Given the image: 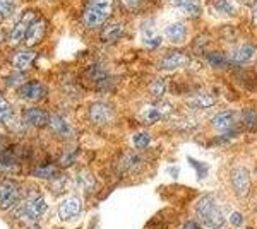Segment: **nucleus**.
Segmentation results:
<instances>
[{
	"mask_svg": "<svg viewBox=\"0 0 257 229\" xmlns=\"http://www.w3.org/2000/svg\"><path fill=\"white\" fill-rule=\"evenodd\" d=\"M118 4L127 12H139L146 7L148 0H118Z\"/></svg>",
	"mask_w": 257,
	"mask_h": 229,
	"instance_id": "obj_29",
	"label": "nucleus"
},
{
	"mask_svg": "<svg viewBox=\"0 0 257 229\" xmlns=\"http://www.w3.org/2000/svg\"><path fill=\"white\" fill-rule=\"evenodd\" d=\"M149 93L153 96H156V98H161L165 93H167V82L163 81V79H156V81L151 82V86H149Z\"/></svg>",
	"mask_w": 257,
	"mask_h": 229,
	"instance_id": "obj_32",
	"label": "nucleus"
},
{
	"mask_svg": "<svg viewBox=\"0 0 257 229\" xmlns=\"http://www.w3.org/2000/svg\"><path fill=\"white\" fill-rule=\"evenodd\" d=\"M163 35L170 43L173 45H182L189 35V28L184 21H175V23H170L168 26H165Z\"/></svg>",
	"mask_w": 257,
	"mask_h": 229,
	"instance_id": "obj_16",
	"label": "nucleus"
},
{
	"mask_svg": "<svg viewBox=\"0 0 257 229\" xmlns=\"http://www.w3.org/2000/svg\"><path fill=\"white\" fill-rule=\"evenodd\" d=\"M84 77L91 86L99 93H108L115 87V77L108 72V69L99 62H94L86 67Z\"/></svg>",
	"mask_w": 257,
	"mask_h": 229,
	"instance_id": "obj_5",
	"label": "nucleus"
},
{
	"mask_svg": "<svg viewBox=\"0 0 257 229\" xmlns=\"http://www.w3.org/2000/svg\"><path fill=\"white\" fill-rule=\"evenodd\" d=\"M213 229H225V227H223V226H219V227H213Z\"/></svg>",
	"mask_w": 257,
	"mask_h": 229,
	"instance_id": "obj_43",
	"label": "nucleus"
},
{
	"mask_svg": "<svg viewBox=\"0 0 257 229\" xmlns=\"http://www.w3.org/2000/svg\"><path fill=\"white\" fill-rule=\"evenodd\" d=\"M252 19H254V23L257 24V2L252 6Z\"/></svg>",
	"mask_w": 257,
	"mask_h": 229,
	"instance_id": "obj_39",
	"label": "nucleus"
},
{
	"mask_svg": "<svg viewBox=\"0 0 257 229\" xmlns=\"http://www.w3.org/2000/svg\"><path fill=\"white\" fill-rule=\"evenodd\" d=\"M47 35H48V19L38 16V18L33 21V24L30 26V29H28L26 36H24L23 45L28 50H33L35 47H38V45L45 38H47Z\"/></svg>",
	"mask_w": 257,
	"mask_h": 229,
	"instance_id": "obj_9",
	"label": "nucleus"
},
{
	"mask_svg": "<svg viewBox=\"0 0 257 229\" xmlns=\"http://www.w3.org/2000/svg\"><path fill=\"white\" fill-rule=\"evenodd\" d=\"M156 2H172V0H156Z\"/></svg>",
	"mask_w": 257,
	"mask_h": 229,
	"instance_id": "obj_41",
	"label": "nucleus"
},
{
	"mask_svg": "<svg viewBox=\"0 0 257 229\" xmlns=\"http://www.w3.org/2000/svg\"><path fill=\"white\" fill-rule=\"evenodd\" d=\"M182 229H201V227H199L197 222H194V220H189V222L184 224V227H182Z\"/></svg>",
	"mask_w": 257,
	"mask_h": 229,
	"instance_id": "obj_37",
	"label": "nucleus"
},
{
	"mask_svg": "<svg viewBox=\"0 0 257 229\" xmlns=\"http://www.w3.org/2000/svg\"><path fill=\"white\" fill-rule=\"evenodd\" d=\"M21 197V188L18 181L6 178V180L0 181V209L9 210L16 203L19 202Z\"/></svg>",
	"mask_w": 257,
	"mask_h": 229,
	"instance_id": "obj_10",
	"label": "nucleus"
},
{
	"mask_svg": "<svg viewBox=\"0 0 257 229\" xmlns=\"http://www.w3.org/2000/svg\"><path fill=\"white\" fill-rule=\"evenodd\" d=\"M48 130L52 132L53 137L64 140V142H72L76 139V128L72 127V123L67 120V116L62 113H50V122H48Z\"/></svg>",
	"mask_w": 257,
	"mask_h": 229,
	"instance_id": "obj_8",
	"label": "nucleus"
},
{
	"mask_svg": "<svg viewBox=\"0 0 257 229\" xmlns=\"http://www.w3.org/2000/svg\"><path fill=\"white\" fill-rule=\"evenodd\" d=\"M196 214H197L199 222L206 229L223 226V212L211 195H206V197H202L201 200L197 202Z\"/></svg>",
	"mask_w": 257,
	"mask_h": 229,
	"instance_id": "obj_3",
	"label": "nucleus"
},
{
	"mask_svg": "<svg viewBox=\"0 0 257 229\" xmlns=\"http://www.w3.org/2000/svg\"><path fill=\"white\" fill-rule=\"evenodd\" d=\"M242 120H243V123H245L247 128H250V130H257V110H254V108L243 110Z\"/></svg>",
	"mask_w": 257,
	"mask_h": 229,
	"instance_id": "obj_31",
	"label": "nucleus"
},
{
	"mask_svg": "<svg viewBox=\"0 0 257 229\" xmlns=\"http://www.w3.org/2000/svg\"><path fill=\"white\" fill-rule=\"evenodd\" d=\"M38 18V12L35 9H26L21 16H18V19L14 21V24L11 26V29L7 31V38L6 43L9 47H18V45H23L24 36H26L28 29L33 24V21Z\"/></svg>",
	"mask_w": 257,
	"mask_h": 229,
	"instance_id": "obj_6",
	"label": "nucleus"
},
{
	"mask_svg": "<svg viewBox=\"0 0 257 229\" xmlns=\"http://www.w3.org/2000/svg\"><path fill=\"white\" fill-rule=\"evenodd\" d=\"M81 214V200L77 197H69L65 200L60 202V205L57 207V215L60 220L67 222V220L77 217Z\"/></svg>",
	"mask_w": 257,
	"mask_h": 229,
	"instance_id": "obj_17",
	"label": "nucleus"
},
{
	"mask_svg": "<svg viewBox=\"0 0 257 229\" xmlns=\"http://www.w3.org/2000/svg\"><path fill=\"white\" fill-rule=\"evenodd\" d=\"M125 36V24L118 21H108L101 29H99V40L105 45H115Z\"/></svg>",
	"mask_w": 257,
	"mask_h": 229,
	"instance_id": "obj_13",
	"label": "nucleus"
},
{
	"mask_svg": "<svg viewBox=\"0 0 257 229\" xmlns=\"http://www.w3.org/2000/svg\"><path fill=\"white\" fill-rule=\"evenodd\" d=\"M141 38L148 50H158L163 45V36L158 33L155 19H146L141 24Z\"/></svg>",
	"mask_w": 257,
	"mask_h": 229,
	"instance_id": "obj_12",
	"label": "nucleus"
},
{
	"mask_svg": "<svg viewBox=\"0 0 257 229\" xmlns=\"http://www.w3.org/2000/svg\"><path fill=\"white\" fill-rule=\"evenodd\" d=\"M41 2H55V0H41Z\"/></svg>",
	"mask_w": 257,
	"mask_h": 229,
	"instance_id": "obj_42",
	"label": "nucleus"
},
{
	"mask_svg": "<svg viewBox=\"0 0 257 229\" xmlns=\"http://www.w3.org/2000/svg\"><path fill=\"white\" fill-rule=\"evenodd\" d=\"M255 212H257V207H255Z\"/></svg>",
	"mask_w": 257,
	"mask_h": 229,
	"instance_id": "obj_44",
	"label": "nucleus"
},
{
	"mask_svg": "<svg viewBox=\"0 0 257 229\" xmlns=\"http://www.w3.org/2000/svg\"><path fill=\"white\" fill-rule=\"evenodd\" d=\"M7 149H9V139L4 134H0V152L7 151Z\"/></svg>",
	"mask_w": 257,
	"mask_h": 229,
	"instance_id": "obj_36",
	"label": "nucleus"
},
{
	"mask_svg": "<svg viewBox=\"0 0 257 229\" xmlns=\"http://www.w3.org/2000/svg\"><path fill=\"white\" fill-rule=\"evenodd\" d=\"M16 122H18V118H16L14 106H12L11 103L7 101L2 94H0V125H4V127H7L12 130Z\"/></svg>",
	"mask_w": 257,
	"mask_h": 229,
	"instance_id": "obj_21",
	"label": "nucleus"
},
{
	"mask_svg": "<svg viewBox=\"0 0 257 229\" xmlns=\"http://www.w3.org/2000/svg\"><path fill=\"white\" fill-rule=\"evenodd\" d=\"M36 58V52L35 50H14V52L9 55V65L14 70H19V72H26L28 69H31V65L35 64Z\"/></svg>",
	"mask_w": 257,
	"mask_h": 229,
	"instance_id": "obj_14",
	"label": "nucleus"
},
{
	"mask_svg": "<svg viewBox=\"0 0 257 229\" xmlns=\"http://www.w3.org/2000/svg\"><path fill=\"white\" fill-rule=\"evenodd\" d=\"M16 96H18L19 101L36 105V103H41L47 99L48 87L45 82L38 81V79H30V81L23 82V84L16 89Z\"/></svg>",
	"mask_w": 257,
	"mask_h": 229,
	"instance_id": "obj_7",
	"label": "nucleus"
},
{
	"mask_svg": "<svg viewBox=\"0 0 257 229\" xmlns=\"http://www.w3.org/2000/svg\"><path fill=\"white\" fill-rule=\"evenodd\" d=\"M230 220H231V224H233V226H237V227L243 224V217L238 214V212H233V214H231V217H230Z\"/></svg>",
	"mask_w": 257,
	"mask_h": 229,
	"instance_id": "obj_35",
	"label": "nucleus"
},
{
	"mask_svg": "<svg viewBox=\"0 0 257 229\" xmlns=\"http://www.w3.org/2000/svg\"><path fill=\"white\" fill-rule=\"evenodd\" d=\"M6 38H7V31L2 26H0V45L6 43Z\"/></svg>",
	"mask_w": 257,
	"mask_h": 229,
	"instance_id": "obj_38",
	"label": "nucleus"
},
{
	"mask_svg": "<svg viewBox=\"0 0 257 229\" xmlns=\"http://www.w3.org/2000/svg\"><path fill=\"white\" fill-rule=\"evenodd\" d=\"M214 9L219 16H225V18H231V16H235V6L230 2V0H218L216 4H214Z\"/></svg>",
	"mask_w": 257,
	"mask_h": 229,
	"instance_id": "obj_28",
	"label": "nucleus"
},
{
	"mask_svg": "<svg viewBox=\"0 0 257 229\" xmlns=\"http://www.w3.org/2000/svg\"><path fill=\"white\" fill-rule=\"evenodd\" d=\"M132 142H134V147L138 149V151H144V149H148L149 144H151V135H149L148 132H138V134L132 137Z\"/></svg>",
	"mask_w": 257,
	"mask_h": 229,
	"instance_id": "obj_30",
	"label": "nucleus"
},
{
	"mask_svg": "<svg viewBox=\"0 0 257 229\" xmlns=\"http://www.w3.org/2000/svg\"><path fill=\"white\" fill-rule=\"evenodd\" d=\"M165 113H167V111H165L161 106H149L143 113V120L146 125H153V123L160 122V120L165 116Z\"/></svg>",
	"mask_w": 257,
	"mask_h": 229,
	"instance_id": "obj_27",
	"label": "nucleus"
},
{
	"mask_svg": "<svg viewBox=\"0 0 257 229\" xmlns=\"http://www.w3.org/2000/svg\"><path fill=\"white\" fill-rule=\"evenodd\" d=\"M143 166H144V159L138 152H127V154H123L122 159H120V169H122L123 173H136V171H139Z\"/></svg>",
	"mask_w": 257,
	"mask_h": 229,
	"instance_id": "obj_22",
	"label": "nucleus"
},
{
	"mask_svg": "<svg viewBox=\"0 0 257 229\" xmlns=\"http://www.w3.org/2000/svg\"><path fill=\"white\" fill-rule=\"evenodd\" d=\"M18 12V0H0V21H11Z\"/></svg>",
	"mask_w": 257,
	"mask_h": 229,
	"instance_id": "obj_26",
	"label": "nucleus"
},
{
	"mask_svg": "<svg viewBox=\"0 0 257 229\" xmlns=\"http://www.w3.org/2000/svg\"><path fill=\"white\" fill-rule=\"evenodd\" d=\"M206 60H208V64H211L213 67H223V65H225V57L218 52L208 53V55H206Z\"/></svg>",
	"mask_w": 257,
	"mask_h": 229,
	"instance_id": "obj_34",
	"label": "nucleus"
},
{
	"mask_svg": "<svg viewBox=\"0 0 257 229\" xmlns=\"http://www.w3.org/2000/svg\"><path fill=\"white\" fill-rule=\"evenodd\" d=\"M48 205L45 202L43 195H36L35 198H28V200H23L16 207L14 214L23 220V222L28 224H36L38 220L43 217L45 212H47Z\"/></svg>",
	"mask_w": 257,
	"mask_h": 229,
	"instance_id": "obj_4",
	"label": "nucleus"
},
{
	"mask_svg": "<svg viewBox=\"0 0 257 229\" xmlns=\"http://www.w3.org/2000/svg\"><path fill=\"white\" fill-rule=\"evenodd\" d=\"M117 0H86L81 11V26L88 31L101 29L111 19Z\"/></svg>",
	"mask_w": 257,
	"mask_h": 229,
	"instance_id": "obj_1",
	"label": "nucleus"
},
{
	"mask_svg": "<svg viewBox=\"0 0 257 229\" xmlns=\"http://www.w3.org/2000/svg\"><path fill=\"white\" fill-rule=\"evenodd\" d=\"M28 229H43V227H41V226H38V224H31V226L28 227Z\"/></svg>",
	"mask_w": 257,
	"mask_h": 229,
	"instance_id": "obj_40",
	"label": "nucleus"
},
{
	"mask_svg": "<svg viewBox=\"0 0 257 229\" xmlns=\"http://www.w3.org/2000/svg\"><path fill=\"white\" fill-rule=\"evenodd\" d=\"M216 103V98L209 93H196L189 98V105L194 108H211Z\"/></svg>",
	"mask_w": 257,
	"mask_h": 229,
	"instance_id": "obj_25",
	"label": "nucleus"
},
{
	"mask_svg": "<svg viewBox=\"0 0 257 229\" xmlns=\"http://www.w3.org/2000/svg\"><path fill=\"white\" fill-rule=\"evenodd\" d=\"M77 156V151L76 147H72V145H67V149H65L64 152H62V157H60V164L62 166H70L74 162Z\"/></svg>",
	"mask_w": 257,
	"mask_h": 229,
	"instance_id": "obj_33",
	"label": "nucleus"
},
{
	"mask_svg": "<svg viewBox=\"0 0 257 229\" xmlns=\"http://www.w3.org/2000/svg\"><path fill=\"white\" fill-rule=\"evenodd\" d=\"M21 122L26 125L28 128H45V127H48L50 113L45 110V108L28 106V108H24V110H23Z\"/></svg>",
	"mask_w": 257,
	"mask_h": 229,
	"instance_id": "obj_11",
	"label": "nucleus"
},
{
	"mask_svg": "<svg viewBox=\"0 0 257 229\" xmlns=\"http://www.w3.org/2000/svg\"><path fill=\"white\" fill-rule=\"evenodd\" d=\"M86 118L94 128L111 127L117 118V110L106 99H94L86 108Z\"/></svg>",
	"mask_w": 257,
	"mask_h": 229,
	"instance_id": "obj_2",
	"label": "nucleus"
},
{
	"mask_svg": "<svg viewBox=\"0 0 257 229\" xmlns=\"http://www.w3.org/2000/svg\"><path fill=\"white\" fill-rule=\"evenodd\" d=\"M31 174L38 180H52L59 176V166L55 162H43L31 169Z\"/></svg>",
	"mask_w": 257,
	"mask_h": 229,
	"instance_id": "obj_23",
	"label": "nucleus"
},
{
	"mask_svg": "<svg viewBox=\"0 0 257 229\" xmlns=\"http://www.w3.org/2000/svg\"><path fill=\"white\" fill-rule=\"evenodd\" d=\"M187 62H189V58L185 53L178 52V50H172V52L165 53V55L160 58L158 69L163 70V72H173V70L184 67Z\"/></svg>",
	"mask_w": 257,
	"mask_h": 229,
	"instance_id": "obj_15",
	"label": "nucleus"
},
{
	"mask_svg": "<svg viewBox=\"0 0 257 229\" xmlns=\"http://www.w3.org/2000/svg\"><path fill=\"white\" fill-rule=\"evenodd\" d=\"M231 186L237 191V195L240 198H243L248 191V186H250V174L245 168H237L231 173Z\"/></svg>",
	"mask_w": 257,
	"mask_h": 229,
	"instance_id": "obj_19",
	"label": "nucleus"
},
{
	"mask_svg": "<svg viewBox=\"0 0 257 229\" xmlns=\"http://www.w3.org/2000/svg\"><path fill=\"white\" fill-rule=\"evenodd\" d=\"M172 7L178 11L180 14H184L185 18L190 19H199L202 12V6L199 0H172Z\"/></svg>",
	"mask_w": 257,
	"mask_h": 229,
	"instance_id": "obj_18",
	"label": "nucleus"
},
{
	"mask_svg": "<svg viewBox=\"0 0 257 229\" xmlns=\"http://www.w3.org/2000/svg\"><path fill=\"white\" fill-rule=\"evenodd\" d=\"M237 113L235 111H219L213 116V120H211V125H213L214 130L218 132H230L231 128L237 125Z\"/></svg>",
	"mask_w": 257,
	"mask_h": 229,
	"instance_id": "obj_20",
	"label": "nucleus"
},
{
	"mask_svg": "<svg viewBox=\"0 0 257 229\" xmlns=\"http://www.w3.org/2000/svg\"><path fill=\"white\" fill-rule=\"evenodd\" d=\"M257 52V48L254 45L250 43H245V45H240L238 48H235L233 52H231V62H235V64H247V62H250L252 58H254Z\"/></svg>",
	"mask_w": 257,
	"mask_h": 229,
	"instance_id": "obj_24",
	"label": "nucleus"
}]
</instances>
